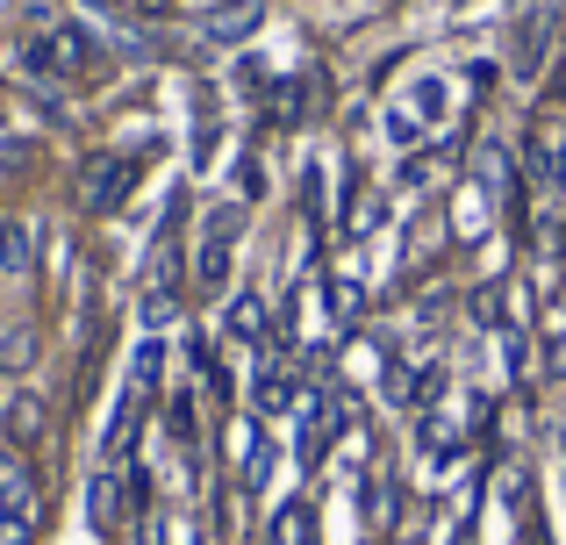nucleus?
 Instances as JSON below:
<instances>
[{"mask_svg": "<svg viewBox=\"0 0 566 545\" xmlns=\"http://www.w3.org/2000/svg\"><path fill=\"white\" fill-rule=\"evenodd\" d=\"M222 331L244 337V345H265V302H259V294H237L230 316H222Z\"/></svg>", "mask_w": 566, "mask_h": 545, "instance_id": "nucleus-7", "label": "nucleus"}, {"mask_svg": "<svg viewBox=\"0 0 566 545\" xmlns=\"http://www.w3.org/2000/svg\"><path fill=\"white\" fill-rule=\"evenodd\" d=\"M244 238V209L237 201H216V209L201 216V252H193V280H201V294H216L222 280H230V244Z\"/></svg>", "mask_w": 566, "mask_h": 545, "instance_id": "nucleus-1", "label": "nucleus"}, {"mask_svg": "<svg viewBox=\"0 0 566 545\" xmlns=\"http://www.w3.org/2000/svg\"><path fill=\"white\" fill-rule=\"evenodd\" d=\"M251 395H259L265 417H280V409L302 395V366H294V352H273V359L259 366V380H251Z\"/></svg>", "mask_w": 566, "mask_h": 545, "instance_id": "nucleus-3", "label": "nucleus"}, {"mask_svg": "<svg viewBox=\"0 0 566 545\" xmlns=\"http://www.w3.org/2000/svg\"><path fill=\"white\" fill-rule=\"evenodd\" d=\"M0 431H8V452H36L43 446V395H8Z\"/></svg>", "mask_w": 566, "mask_h": 545, "instance_id": "nucleus-4", "label": "nucleus"}, {"mask_svg": "<svg viewBox=\"0 0 566 545\" xmlns=\"http://www.w3.org/2000/svg\"><path fill=\"white\" fill-rule=\"evenodd\" d=\"M29 259H36V252H29V230H22V223H0V266L22 280V273H29Z\"/></svg>", "mask_w": 566, "mask_h": 545, "instance_id": "nucleus-8", "label": "nucleus"}, {"mask_svg": "<svg viewBox=\"0 0 566 545\" xmlns=\"http://www.w3.org/2000/svg\"><path fill=\"white\" fill-rule=\"evenodd\" d=\"M137 14H172V0H129Z\"/></svg>", "mask_w": 566, "mask_h": 545, "instance_id": "nucleus-13", "label": "nucleus"}, {"mask_svg": "<svg viewBox=\"0 0 566 545\" xmlns=\"http://www.w3.org/2000/svg\"><path fill=\"white\" fill-rule=\"evenodd\" d=\"M94 524H101V532L115 524V474H101V481H94Z\"/></svg>", "mask_w": 566, "mask_h": 545, "instance_id": "nucleus-11", "label": "nucleus"}, {"mask_svg": "<svg viewBox=\"0 0 566 545\" xmlns=\"http://www.w3.org/2000/svg\"><path fill=\"white\" fill-rule=\"evenodd\" d=\"M0 545H36V517H29V510H8V517H0Z\"/></svg>", "mask_w": 566, "mask_h": 545, "instance_id": "nucleus-10", "label": "nucleus"}, {"mask_svg": "<svg viewBox=\"0 0 566 545\" xmlns=\"http://www.w3.org/2000/svg\"><path fill=\"white\" fill-rule=\"evenodd\" d=\"M129 187H137V166H129V158H86L80 166V209L108 216V209L129 201Z\"/></svg>", "mask_w": 566, "mask_h": 545, "instance_id": "nucleus-2", "label": "nucleus"}, {"mask_svg": "<svg viewBox=\"0 0 566 545\" xmlns=\"http://www.w3.org/2000/svg\"><path fill=\"white\" fill-rule=\"evenodd\" d=\"M251 29H259V0H222L216 14H201V36L216 43H244Z\"/></svg>", "mask_w": 566, "mask_h": 545, "instance_id": "nucleus-5", "label": "nucleus"}, {"mask_svg": "<svg viewBox=\"0 0 566 545\" xmlns=\"http://www.w3.org/2000/svg\"><path fill=\"white\" fill-rule=\"evenodd\" d=\"M36 158V144H0V172H22Z\"/></svg>", "mask_w": 566, "mask_h": 545, "instance_id": "nucleus-12", "label": "nucleus"}, {"mask_svg": "<svg viewBox=\"0 0 566 545\" xmlns=\"http://www.w3.org/2000/svg\"><path fill=\"white\" fill-rule=\"evenodd\" d=\"M553 22H559L553 8H531V22L516 29V65H524V72H538V65H545V43H553Z\"/></svg>", "mask_w": 566, "mask_h": 545, "instance_id": "nucleus-6", "label": "nucleus"}, {"mask_svg": "<svg viewBox=\"0 0 566 545\" xmlns=\"http://www.w3.org/2000/svg\"><path fill=\"white\" fill-rule=\"evenodd\" d=\"M280 545H316V517H308V503H294V517H280Z\"/></svg>", "mask_w": 566, "mask_h": 545, "instance_id": "nucleus-9", "label": "nucleus"}]
</instances>
